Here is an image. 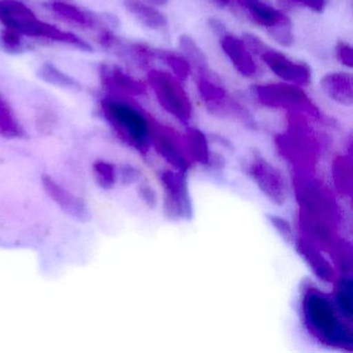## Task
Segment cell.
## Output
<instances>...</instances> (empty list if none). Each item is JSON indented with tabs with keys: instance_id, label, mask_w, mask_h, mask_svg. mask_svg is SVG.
<instances>
[{
	"instance_id": "cell-1",
	"label": "cell",
	"mask_w": 353,
	"mask_h": 353,
	"mask_svg": "<svg viewBox=\"0 0 353 353\" xmlns=\"http://www.w3.org/2000/svg\"><path fill=\"white\" fill-rule=\"evenodd\" d=\"M99 111L109 127L121 139L139 150L152 140V119L134 102L133 98L104 94Z\"/></svg>"
},
{
	"instance_id": "cell-2",
	"label": "cell",
	"mask_w": 353,
	"mask_h": 353,
	"mask_svg": "<svg viewBox=\"0 0 353 353\" xmlns=\"http://www.w3.org/2000/svg\"><path fill=\"white\" fill-rule=\"evenodd\" d=\"M301 307L305 325L320 341L342 348L352 345L351 328L330 297L310 289L303 295Z\"/></svg>"
},
{
	"instance_id": "cell-3",
	"label": "cell",
	"mask_w": 353,
	"mask_h": 353,
	"mask_svg": "<svg viewBox=\"0 0 353 353\" xmlns=\"http://www.w3.org/2000/svg\"><path fill=\"white\" fill-rule=\"evenodd\" d=\"M148 82L165 111L181 123H189L193 115V107L181 80L168 72L150 69Z\"/></svg>"
},
{
	"instance_id": "cell-4",
	"label": "cell",
	"mask_w": 353,
	"mask_h": 353,
	"mask_svg": "<svg viewBox=\"0 0 353 353\" xmlns=\"http://www.w3.org/2000/svg\"><path fill=\"white\" fill-rule=\"evenodd\" d=\"M42 7L59 23L82 32L96 34L104 28L117 26V20L112 16L86 9L75 0H42Z\"/></svg>"
},
{
	"instance_id": "cell-5",
	"label": "cell",
	"mask_w": 353,
	"mask_h": 353,
	"mask_svg": "<svg viewBox=\"0 0 353 353\" xmlns=\"http://www.w3.org/2000/svg\"><path fill=\"white\" fill-rule=\"evenodd\" d=\"M243 40L252 54L258 55L266 67L283 81L294 84L299 88L309 85L312 79V72L309 65L292 61L280 51L270 48L254 34H245Z\"/></svg>"
},
{
	"instance_id": "cell-6",
	"label": "cell",
	"mask_w": 353,
	"mask_h": 353,
	"mask_svg": "<svg viewBox=\"0 0 353 353\" xmlns=\"http://www.w3.org/2000/svg\"><path fill=\"white\" fill-rule=\"evenodd\" d=\"M13 30L23 34L30 42L32 41L42 44L61 45L81 52L90 53L94 51V46L85 39L72 30H65L57 24L39 17L37 13L22 20Z\"/></svg>"
},
{
	"instance_id": "cell-7",
	"label": "cell",
	"mask_w": 353,
	"mask_h": 353,
	"mask_svg": "<svg viewBox=\"0 0 353 353\" xmlns=\"http://www.w3.org/2000/svg\"><path fill=\"white\" fill-rule=\"evenodd\" d=\"M252 94L263 106L319 117V111L311 99L299 86L294 84H259L252 88Z\"/></svg>"
},
{
	"instance_id": "cell-8",
	"label": "cell",
	"mask_w": 353,
	"mask_h": 353,
	"mask_svg": "<svg viewBox=\"0 0 353 353\" xmlns=\"http://www.w3.org/2000/svg\"><path fill=\"white\" fill-rule=\"evenodd\" d=\"M249 173L260 191L276 205H283L288 197V188L282 173L260 157L252 159Z\"/></svg>"
},
{
	"instance_id": "cell-9",
	"label": "cell",
	"mask_w": 353,
	"mask_h": 353,
	"mask_svg": "<svg viewBox=\"0 0 353 353\" xmlns=\"http://www.w3.org/2000/svg\"><path fill=\"white\" fill-rule=\"evenodd\" d=\"M101 86L104 94L136 98L146 94L145 83L128 74L123 68L112 63H103L99 69Z\"/></svg>"
},
{
	"instance_id": "cell-10",
	"label": "cell",
	"mask_w": 353,
	"mask_h": 353,
	"mask_svg": "<svg viewBox=\"0 0 353 353\" xmlns=\"http://www.w3.org/2000/svg\"><path fill=\"white\" fill-rule=\"evenodd\" d=\"M219 37L223 51L236 71L243 77H255L258 74V67L245 41L227 32Z\"/></svg>"
},
{
	"instance_id": "cell-11",
	"label": "cell",
	"mask_w": 353,
	"mask_h": 353,
	"mask_svg": "<svg viewBox=\"0 0 353 353\" xmlns=\"http://www.w3.org/2000/svg\"><path fill=\"white\" fill-rule=\"evenodd\" d=\"M245 15L258 26L268 30V34L279 26L290 23V19L263 0H236Z\"/></svg>"
},
{
	"instance_id": "cell-12",
	"label": "cell",
	"mask_w": 353,
	"mask_h": 353,
	"mask_svg": "<svg viewBox=\"0 0 353 353\" xmlns=\"http://www.w3.org/2000/svg\"><path fill=\"white\" fill-rule=\"evenodd\" d=\"M163 183L166 189V205L169 214L173 216H183L189 214V196L187 187L181 174L175 172L162 173Z\"/></svg>"
},
{
	"instance_id": "cell-13",
	"label": "cell",
	"mask_w": 353,
	"mask_h": 353,
	"mask_svg": "<svg viewBox=\"0 0 353 353\" xmlns=\"http://www.w3.org/2000/svg\"><path fill=\"white\" fill-rule=\"evenodd\" d=\"M324 94L342 106L350 107L353 104V79L351 74L334 72L323 76L320 82Z\"/></svg>"
},
{
	"instance_id": "cell-14",
	"label": "cell",
	"mask_w": 353,
	"mask_h": 353,
	"mask_svg": "<svg viewBox=\"0 0 353 353\" xmlns=\"http://www.w3.org/2000/svg\"><path fill=\"white\" fill-rule=\"evenodd\" d=\"M125 11L144 28L152 30H162L167 28V18L161 13L156 6L144 0H125Z\"/></svg>"
},
{
	"instance_id": "cell-15",
	"label": "cell",
	"mask_w": 353,
	"mask_h": 353,
	"mask_svg": "<svg viewBox=\"0 0 353 353\" xmlns=\"http://www.w3.org/2000/svg\"><path fill=\"white\" fill-rule=\"evenodd\" d=\"M26 135V129L15 108L0 90V137L7 140H20L23 139Z\"/></svg>"
},
{
	"instance_id": "cell-16",
	"label": "cell",
	"mask_w": 353,
	"mask_h": 353,
	"mask_svg": "<svg viewBox=\"0 0 353 353\" xmlns=\"http://www.w3.org/2000/svg\"><path fill=\"white\" fill-rule=\"evenodd\" d=\"M38 77L48 85L54 86L69 92H81L82 85L76 78L59 69L51 63L41 65L38 70Z\"/></svg>"
},
{
	"instance_id": "cell-17",
	"label": "cell",
	"mask_w": 353,
	"mask_h": 353,
	"mask_svg": "<svg viewBox=\"0 0 353 353\" xmlns=\"http://www.w3.org/2000/svg\"><path fill=\"white\" fill-rule=\"evenodd\" d=\"M179 45L181 53L189 61L192 69L194 68L197 71V75H210V74H212L205 54L191 37L181 36L179 40Z\"/></svg>"
},
{
	"instance_id": "cell-18",
	"label": "cell",
	"mask_w": 353,
	"mask_h": 353,
	"mask_svg": "<svg viewBox=\"0 0 353 353\" xmlns=\"http://www.w3.org/2000/svg\"><path fill=\"white\" fill-rule=\"evenodd\" d=\"M0 48L12 55H19L30 48V41L13 28H0Z\"/></svg>"
},
{
	"instance_id": "cell-19",
	"label": "cell",
	"mask_w": 353,
	"mask_h": 353,
	"mask_svg": "<svg viewBox=\"0 0 353 353\" xmlns=\"http://www.w3.org/2000/svg\"><path fill=\"white\" fill-rule=\"evenodd\" d=\"M157 61H162L179 80H185L191 74L192 67L183 55L167 50H157Z\"/></svg>"
},
{
	"instance_id": "cell-20",
	"label": "cell",
	"mask_w": 353,
	"mask_h": 353,
	"mask_svg": "<svg viewBox=\"0 0 353 353\" xmlns=\"http://www.w3.org/2000/svg\"><path fill=\"white\" fill-rule=\"evenodd\" d=\"M334 305L345 319L351 321L352 318V282L350 279L344 278L339 283L334 299Z\"/></svg>"
},
{
	"instance_id": "cell-21",
	"label": "cell",
	"mask_w": 353,
	"mask_h": 353,
	"mask_svg": "<svg viewBox=\"0 0 353 353\" xmlns=\"http://www.w3.org/2000/svg\"><path fill=\"white\" fill-rule=\"evenodd\" d=\"M289 6H295V7L305 8L317 13H321L326 7V0H283Z\"/></svg>"
},
{
	"instance_id": "cell-22",
	"label": "cell",
	"mask_w": 353,
	"mask_h": 353,
	"mask_svg": "<svg viewBox=\"0 0 353 353\" xmlns=\"http://www.w3.org/2000/svg\"><path fill=\"white\" fill-rule=\"evenodd\" d=\"M336 55L338 61L347 68H352L353 50L352 47L347 43L340 42L336 45Z\"/></svg>"
},
{
	"instance_id": "cell-23",
	"label": "cell",
	"mask_w": 353,
	"mask_h": 353,
	"mask_svg": "<svg viewBox=\"0 0 353 353\" xmlns=\"http://www.w3.org/2000/svg\"><path fill=\"white\" fill-rule=\"evenodd\" d=\"M270 223L274 225V228L279 231L281 235L286 239L287 241H291L293 239L292 228L290 224L281 216H272L270 218Z\"/></svg>"
},
{
	"instance_id": "cell-24",
	"label": "cell",
	"mask_w": 353,
	"mask_h": 353,
	"mask_svg": "<svg viewBox=\"0 0 353 353\" xmlns=\"http://www.w3.org/2000/svg\"><path fill=\"white\" fill-rule=\"evenodd\" d=\"M212 1L214 3V5L218 6V7L226 8L230 5V3L232 1V0H212Z\"/></svg>"
},
{
	"instance_id": "cell-25",
	"label": "cell",
	"mask_w": 353,
	"mask_h": 353,
	"mask_svg": "<svg viewBox=\"0 0 353 353\" xmlns=\"http://www.w3.org/2000/svg\"><path fill=\"white\" fill-rule=\"evenodd\" d=\"M144 1L152 3V5L156 6V7H162V6L166 5L169 0H144Z\"/></svg>"
}]
</instances>
